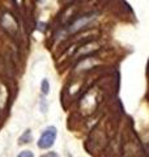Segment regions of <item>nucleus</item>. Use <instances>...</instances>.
Here are the masks:
<instances>
[{"instance_id": "nucleus-5", "label": "nucleus", "mask_w": 149, "mask_h": 157, "mask_svg": "<svg viewBox=\"0 0 149 157\" xmlns=\"http://www.w3.org/2000/svg\"><path fill=\"white\" fill-rule=\"evenodd\" d=\"M42 157H59V155H58V153H55V152H48V153L43 155Z\"/></svg>"}, {"instance_id": "nucleus-3", "label": "nucleus", "mask_w": 149, "mask_h": 157, "mask_svg": "<svg viewBox=\"0 0 149 157\" xmlns=\"http://www.w3.org/2000/svg\"><path fill=\"white\" fill-rule=\"evenodd\" d=\"M41 89H42V93L43 94H48L50 93V82L47 78H43L42 82H41Z\"/></svg>"}, {"instance_id": "nucleus-1", "label": "nucleus", "mask_w": 149, "mask_h": 157, "mask_svg": "<svg viewBox=\"0 0 149 157\" xmlns=\"http://www.w3.org/2000/svg\"><path fill=\"white\" fill-rule=\"evenodd\" d=\"M56 127L54 126H48L46 130H44L42 132L41 137L38 139V148L41 149H48L51 148V147L54 145V143H55V139H56Z\"/></svg>"}, {"instance_id": "nucleus-2", "label": "nucleus", "mask_w": 149, "mask_h": 157, "mask_svg": "<svg viewBox=\"0 0 149 157\" xmlns=\"http://www.w3.org/2000/svg\"><path fill=\"white\" fill-rule=\"evenodd\" d=\"M32 131L30 130H26L22 134V136L18 139V144H25V143H29V141L32 140Z\"/></svg>"}, {"instance_id": "nucleus-4", "label": "nucleus", "mask_w": 149, "mask_h": 157, "mask_svg": "<svg viewBox=\"0 0 149 157\" xmlns=\"http://www.w3.org/2000/svg\"><path fill=\"white\" fill-rule=\"evenodd\" d=\"M17 157H34V155L32 151H22V152H20Z\"/></svg>"}]
</instances>
